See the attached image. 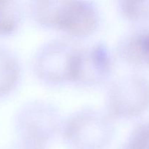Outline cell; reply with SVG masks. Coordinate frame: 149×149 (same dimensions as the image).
I'll list each match as a JSON object with an SVG mask.
<instances>
[{"mask_svg": "<svg viewBox=\"0 0 149 149\" xmlns=\"http://www.w3.org/2000/svg\"><path fill=\"white\" fill-rule=\"evenodd\" d=\"M16 149H42V148H38V147L33 146H30V145H28V144H25V143H23L19 142L18 146H17V148Z\"/></svg>", "mask_w": 149, "mask_h": 149, "instance_id": "obj_12", "label": "cell"}, {"mask_svg": "<svg viewBox=\"0 0 149 149\" xmlns=\"http://www.w3.org/2000/svg\"><path fill=\"white\" fill-rule=\"evenodd\" d=\"M117 10L121 16L129 22L140 23L149 20V0L119 1Z\"/></svg>", "mask_w": 149, "mask_h": 149, "instance_id": "obj_10", "label": "cell"}, {"mask_svg": "<svg viewBox=\"0 0 149 149\" xmlns=\"http://www.w3.org/2000/svg\"><path fill=\"white\" fill-rule=\"evenodd\" d=\"M121 149H149V122L135 127Z\"/></svg>", "mask_w": 149, "mask_h": 149, "instance_id": "obj_11", "label": "cell"}, {"mask_svg": "<svg viewBox=\"0 0 149 149\" xmlns=\"http://www.w3.org/2000/svg\"><path fill=\"white\" fill-rule=\"evenodd\" d=\"M61 132L73 149H103L111 142L115 126L106 111L84 108L63 121Z\"/></svg>", "mask_w": 149, "mask_h": 149, "instance_id": "obj_2", "label": "cell"}, {"mask_svg": "<svg viewBox=\"0 0 149 149\" xmlns=\"http://www.w3.org/2000/svg\"><path fill=\"white\" fill-rule=\"evenodd\" d=\"M149 107V80L132 74L115 80L108 88L106 112L115 119H130Z\"/></svg>", "mask_w": 149, "mask_h": 149, "instance_id": "obj_4", "label": "cell"}, {"mask_svg": "<svg viewBox=\"0 0 149 149\" xmlns=\"http://www.w3.org/2000/svg\"><path fill=\"white\" fill-rule=\"evenodd\" d=\"M117 54L130 65H149V29L134 31L124 36L118 45Z\"/></svg>", "mask_w": 149, "mask_h": 149, "instance_id": "obj_7", "label": "cell"}, {"mask_svg": "<svg viewBox=\"0 0 149 149\" xmlns=\"http://www.w3.org/2000/svg\"><path fill=\"white\" fill-rule=\"evenodd\" d=\"M23 17V10L17 1L0 0V36L14 33L20 27Z\"/></svg>", "mask_w": 149, "mask_h": 149, "instance_id": "obj_9", "label": "cell"}, {"mask_svg": "<svg viewBox=\"0 0 149 149\" xmlns=\"http://www.w3.org/2000/svg\"><path fill=\"white\" fill-rule=\"evenodd\" d=\"M21 68L10 49L0 45V97L13 91L20 81Z\"/></svg>", "mask_w": 149, "mask_h": 149, "instance_id": "obj_8", "label": "cell"}, {"mask_svg": "<svg viewBox=\"0 0 149 149\" xmlns=\"http://www.w3.org/2000/svg\"><path fill=\"white\" fill-rule=\"evenodd\" d=\"M112 68V55L106 44L80 46L73 61L71 82L83 87H97L109 79Z\"/></svg>", "mask_w": 149, "mask_h": 149, "instance_id": "obj_6", "label": "cell"}, {"mask_svg": "<svg viewBox=\"0 0 149 149\" xmlns=\"http://www.w3.org/2000/svg\"><path fill=\"white\" fill-rule=\"evenodd\" d=\"M63 120L55 105L35 100L23 105L15 119L19 142L44 149L61 132Z\"/></svg>", "mask_w": 149, "mask_h": 149, "instance_id": "obj_3", "label": "cell"}, {"mask_svg": "<svg viewBox=\"0 0 149 149\" xmlns=\"http://www.w3.org/2000/svg\"><path fill=\"white\" fill-rule=\"evenodd\" d=\"M29 11L39 26L62 32L73 40L92 36L100 24L98 9L90 1H33Z\"/></svg>", "mask_w": 149, "mask_h": 149, "instance_id": "obj_1", "label": "cell"}, {"mask_svg": "<svg viewBox=\"0 0 149 149\" xmlns=\"http://www.w3.org/2000/svg\"><path fill=\"white\" fill-rule=\"evenodd\" d=\"M79 47L69 38L52 39L44 44L33 58L36 77L49 85L71 82L73 61Z\"/></svg>", "mask_w": 149, "mask_h": 149, "instance_id": "obj_5", "label": "cell"}]
</instances>
